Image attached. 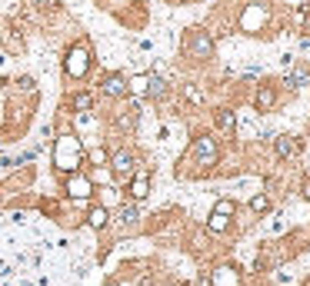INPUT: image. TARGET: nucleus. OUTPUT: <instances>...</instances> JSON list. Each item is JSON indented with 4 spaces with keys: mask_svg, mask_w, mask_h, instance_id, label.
<instances>
[{
    "mask_svg": "<svg viewBox=\"0 0 310 286\" xmlns=\"http://www.w3.org/2000/svg\"><path fill=\"white\" fill-rule=\"evenodd\" d=\"M77 160H80V147H77L70 137L60 140V147H57V166H60V170H74Z\"/></svg>",
    "mask_w": 310,
    "mask_h": 286,
    "instance_id": "nucleus-1",
    "label": "nucleus"
},
{
    "mask_svg": "<svg viewBox=\"0 0 310 286\" xmlns=\"http://www.w3.org/2000/svg\"><path fill=\"white\" fill-rule=\"evenodd\" d=\"M187 50L194 57H200V60H207V57L214 54V40H210V34H204V30H194L187 37Z\"/></svg>",
    "mask_w": 310,
    "mask_h": 286,
    "instance_id": "nucleus-2",
    "label": "nucleus"
},
{
    "mask_svg": "<svg viewBox=\"0 0 310 286\" xmlns=\"http://www.w3.org/2000/svg\"><path fill=\"white\" fill-rule=\"evenodd\" d=\"M194 153L204 166H214L217 163V140L214 137H197L194 140Z\"/></svg>",
    "mask_w": 310,
    "mask_h": 286,
    "instance_id": "nucleus-3",
    "label": "nucleus"
},
{
    "mask_svg": "<svg viewBox=\"0 0 310 286\" xmlns=\"http://www.w3.org/2000/svg\"><path fill=\"white\" fill-rule=\"evenodd\" d=\"M67 74L70 77H84L87 74V50L84 47H74V50L67 54Z\"/></svg>",
    "mask_w": 310,
    "mask_h": 286,
    "instance_id": "nucleus-4",
    "label": "nucleus"
},
{
    "mask_svg": "<svg viewBox=\"0 0 310 286\" xmlns=\"http://www.w3.org/2000/svg\"><path fill=\"white\" fill-rule=\"evenodd\" d=\"M110 166H113L117 176H130L133 173V153L130 150H117V153L110 157Z\"/></svg>",
    "mask_w": 310,
    "mask_h": 286,
    "instance_id": "nucleus-5",
    "label": "nucleus"
},
{
    "mask_svg": "<svg viewBox=\"0 0 310 286\" xmlns=\"http://www.w3.org/2000/svg\"><path fill=\"white\" fill-rule=\"evenodd\" d=\"M297 150H300V143H297V137H277V153H280L283 160L297 157Z\"/></svg>",
    "mask_w": 310,
    "mask_h": 286,
    "instance_id": "nucleus-6",
    "label": "nucleus"
},
{
    "mask_svg": "<svg viewBox=\"0 0 310 286\" xmlns=\"http://www.w3.org/2000/svg\"><path fill=\"white\" fill-rule=\"evenodd\" d=\"M103 93H107V97H123V93H127V80H123V77H107V80H103Z\"/></svg>",
    "mask_w": 310,
    "mask_h": 286,
    "instance_id": "nucleus-7",
    "label": "nucleus"
},
{
    "mask_svg": "<svg viewBox=\"0 0 310 286\" xmlns=\"http://www.w3.org/2000/svg\"><path fill=\"white\" fill-rule=\"evenodd\" d=\"M67 190H70L74 196H80V200H84V196H90V180H84V176H70Z\"/></svg>",
    "mask_w": 310,
    "mask_h": 286,
    "instance_id": "nucleus-8",
    "label": "nucleus"
},
{
    "mask_svg": "<svg viewBox=\"0 0 310 286\" xmlns=\"http://www.w3.org/2000/svg\"><path fill=\"white\" fill-rule=\"evenodd\" d=\"M273 103H277V93H273L270 87H260V90H257V110H270Z\"/></svg>",
    "mask_w": 310,
    "mask_h": 286,
    "instance_id": "nucleus-9",
    "label": "nucleus"
},
{
    "mask_svg": "<svg viewBox=\"0 0 310 286\" xmlns=\"http://www.w3.org/2000/svg\"><path fill=\"white\" fill-rule=\"evenodd\" d=\"M147 190H150V180H147V176H133V183H130V196L133 200H143V196H147Z\"/></svg>",
    "mask_w": 310,
    "mask_h": 286,
    "instance_id": "nucleus-10",
    "label": "nucleus"
},
{
    "mask_svg": "<svg viewBox=\"0 0 310 286\" xmlns=\"http://www.w3.org/2000/svg\"><path fill=\"white\" fill-rule=\"evenodd\" d=\"M137 220H140V210H137V206H133V203L120 206V213H117V223H120V226H123V223L130 226V223H137Z\"/></svg>",
    "mask_w": 310,
    "mask_h": 286,
    "instance_id": "nucleus-11",
    "label": "nucleus"
},
{
    "mask_svg": "<svg viewBox=\"0 0 310 286\" xmlns=\"http://www.w3.org/2000/svg\"><path fill=\"white\" fill-rule=\"evenodd\" d=\"M234 123H237V117L230 110H217V127L224 130V133H230L234 130Z\"/></svg>",
    "mask_w": 310,
    "mask_h": 286,
    "instance_id": "nucleus-12",
    "label": "nucleus"
},
{
    "mask_svg": "<svg viewBox=\"0 0 310 286\" xmlns=\"http://www.w3.org/2000/svg\"><path fill=\"white\" fill-rule=\"evenodd\" d=\"M214 286H237V276H234V269H217V276H214Z\"/></svg>",
    "mask_w": 310,
    "mask_h": 286,
    "instance_id": "nucleus-13",
    "label": "nucleus"
},
{
    "mask_svg": "<svg viewBox=\"0 0 310 286\" xmlns=\"http://www.w3.org/2000/svg\"><path fill=\"white\" fill-rule=\"evenodd\" d=\"M90 226H94V230H103V226H107V210H103V206H94V210H90Z\"/></svg>",
    "mask_w": 310,
    "mask_h": 286,
    "instance_id": "nucleus-14",
    "label": "nucleus"
},
{
    "mask_svg": "<svg viewBox=\"0 0 310 286\" xmlns=\"http://www.w3.org/2000/svg\"><path fill=\"white\" fill-rule=\"evenodd\" d=\"M287 83H290V87H310V74L307 70H297V74L287 77Z\"/></svg>",
    "mask_w": 310,
    "mask_h": 286,
    "instance_id": "nucleus-15",
    "label": "nucleus"
},
{
    "mask_svg": "<svg viewBox=\"0 0 310 286\" xmlns=\"http://www.w3.org/2000/svg\"><path fill=\"white\" fill-rule=\"evenodd\" d=\"M184 97H187V100L194 103V107H200V103H204V93H200L197 87H194V83H190V87H184Z\"/></svg>",
    "mask_w": 310,
    "mask_h": 286,
    "instance_id": "nucleus-16",
    "label": "nucleus"
},
{
    "mask_svg": "<svg viewBox=\"0 0 310 286\" xmlns=\"http://www.w3.org/2000/svg\"><path fill=\"white\" fill-rule=\"evenodd\" d=\"M250 210H254V213H267V210H270V200H267V196H254V200H250Z\"/></svg>",
    "mask_w": 310,
    "mask_h": 286,
    "instance_id": "nucleus-17",
    "label": "nucleus"
},
{
    "mask_svg": "<svg viewBox=\"0 0 310 286\" xmlns=\"http://www.w3.org/2000/svg\"><path fill=\"white\" fill-rule=\"evenodd\" d=\"M90 103H94V97H90V93H77V97H74V107H77V110H90Z\"/></svg>",
    "mask_w": 310,
    "mask_h": 286,
    "instance_id": "nucleus-18",
    "label": "nucleus"
},
{
    "mask_svg": "<svg viewBox=\"0 0 310 286\" xmlns=\"http://www.w3.org/2000/svg\"><path fill=\"white\" fill-rule=\"evenodd\" d=\"M210 230H214V233L227 230V216H224V213H214V216H210Z\"/></svg>",
    "mask_w": 310,
    "mask_h": 286,
    "instance_id": "nucleus-19",
    "label": "nucleus"
},
{
    "mask_svg": "<svg viewBox=\"0 0 310 286\" xmlns=\"http://www.w3.org/2000/svg\"><path fill=\"white\" fill-rule=\"evenodd\" d=\"M127 90H133V93H147V74H143V77H133Z\"/></svg>",
    "mask_w": 310,
    "mask_h": 286,
    "instance_id": "nucleus-20",
    "label": "nucleus"
},
{
    "mask_svg": "<svg viewBox=\"0 0 310 286\" xmlns=\"http://www.w3.org/2000/svg\"><path fill=\"white\" fill-rule=\"evenodd\" d=\"M217 213H234V200H220V203H217Z\"/></svg>",
    "mask_w": 310,
    "mask_h": 286,
    "instance_id": "nucleus-21",
    "label": "nucleus"
},
{
    "mask_svg": "<svg viewBox=\"0 0 310 286\" xmlns=\"http://www.w3.org/2000/svg\"><path fill=\"white\" fill-rule=\"evenodd\" d=\"M17 87H20V90H34V80H30V77H20Z\"/></svg>",
    "mask_w": 310,
    "mask_h": 286,
    "instance_id": "nucleus-22",
    "label": "nucleus"
},
{
    "mask_svg": "<svg viewBox=\"0 0 310 286\" xmlns=\"http://www.w3.org/2000/svg\"><path fill=\"white\" fill-rule=\"evenodd\" d=\"M90 160H94V163H103V160H107V153H103V150H94V153H90Z\"/></svg>",
    "mask_w": 310,
    "mask_h": 286,
    "instance_id": "nucleus-23",
    "label": "nucleus"
},
{
    "mask_svg": "<svg viewBox=\"0 0 310 286\" xmlns=\"http://www.w3.org/2000/svg\"><path fill=\"white\" fill-rule=\"evenodd\" d=\"M303 196H307V200H310V180H307V186H303Z\"/></svg>",
    "mask_w": 310,
    "mask_h": 286,
    "instance_id": "nucleus-24",
    "label": "nucleus"
}]
</instances>
